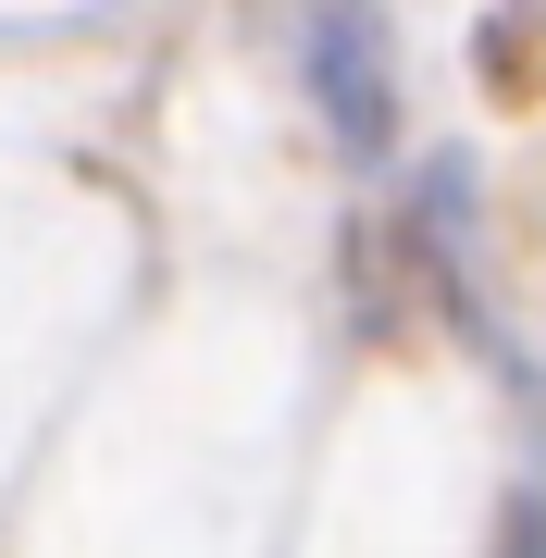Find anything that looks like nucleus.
I'll return each mask as SVG.
<instances>
[{"label":"nucleus","instance_id":"nucleus-1","mask_svg":"<svg viewBox=\"0 0 546 558\" xmlns=\"http://www.w3.org/2000/svg\"><path fill=\"white\" fill-rule=\"evenodd\" d=\"M311 87H324V124L348 161L398 149V62H385V13L373 0H324L311 13Z\"/></svg>","mask_w":546,"mask_h":558}]
</instances>
